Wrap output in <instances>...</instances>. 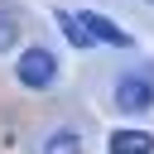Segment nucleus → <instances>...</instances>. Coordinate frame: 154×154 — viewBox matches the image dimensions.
Masks as SVG:
<instances>
[{"instance_id": "obj_4", "label": "nucleus", "mask_w": 154, "mask_h": 154, "mask_svg": "<svg viewBox=\"0 0 154 154\" xmlns=\"http://www.w3.org/2000/svg\"><path fill=\"white\" fill-rule=\"evenodd\" d=\"M106 154H154V135L149 130H111Z\"/></svg>"}, {"instance_id": "obj_2", "label": "nucleus", "mask_w": 154, "mask_h": 154, "mask_svg": "<svg viewBox=\"0 0 154 154\" xmlns=\"http://www.w3.org/2000/svg\"><path fill=\"white\" fill-rule=\"evenodd\" d=\"M116 106H120V111H130V116L154 111V77H149V67L125 72V77L116 82Z\"/></svg>"}, {"instance_id": "obj_6", "label": "nucleus", "mask_w": 154, "mask_h": 154, "mask_svg": "<svg viewBox=\"0 0 154 154\" xmlns=\"http://www.w3.org/2000/svg\"><path fill=\"white\" fill-rule=\"evenodd\" d=\"M53 19H58V29H63V38H67L72 48H96V43H91V34L77 24V14H67V10H53Z\"/></svg>"}, {"instance_id": "obj_1", "label": "nucleus", "mask_w": 154, "mask_h": 154, "mask_svg": "<svg viewBox=\"0 0 154 154\" xmlns=\"http://www.w3.org/2000/svg\"><path fill=\"white\" fill-rule=\"evenodd\" d=\"M14 77H19V87H24V91H48V87L58 82V53H53V48H43V43L24 48V53H19V63H14Z\"/></svg>"}, {"instance_id": "obj_5", "label": "nucleus", "mask_w": 154, "mask_h": 154, "mask_svg": "<svg viewBox=\"0 0 154 154\" xmlns=\"http://www.w3.org/2000/svg\"><path fill=\"white\" fill-rule=\"evenodd\" d=\"M43 154H82V130H72V125L53 130V135L43 140Z\"/></svg>"}, {"instance_id": "obj_8", "label": "nucleus", "mask_w": 154, "mask_h": 154, "mask_svg": "<svg viewBox=\"0 0 154 154\" xmlns=\"http://www.w3.org/2000/svg\"><path fill=\"white\" fill-rule=\"evenodd\" d=\"M144 5H154V0H144Z\"/></svg>"}, {"instance_id": "obj_7", "label": "nucleus", "mask_w": 154, "mask_h": 154, "mask_svg": "<svg viewBox=\"0 0 154 154\" xmlns=\"http://www.w3.org/2000/svg\"><path fill=\"white\" fill-rule=\"evenodd\" d=\"M19 14H10V10H0V53H10L14 43H19Z\"/></svg>"}, {"instance_id": "obj_3", "label": "nucleus", "mask_w": 154, "mask_h": 154, "mask_svg": "<svg viewBox=\"0 0 154 154\" xmlns=\"http://www.w3.org/2000/svg\"><path fill=\"white\" fill-rule=\"evenodd\" d=\"M77 24L91 34V43H106V48H135V38H130L120 24H111L106 14H96V10H82V14H77Z\"/></svg>"}]
</instances>
